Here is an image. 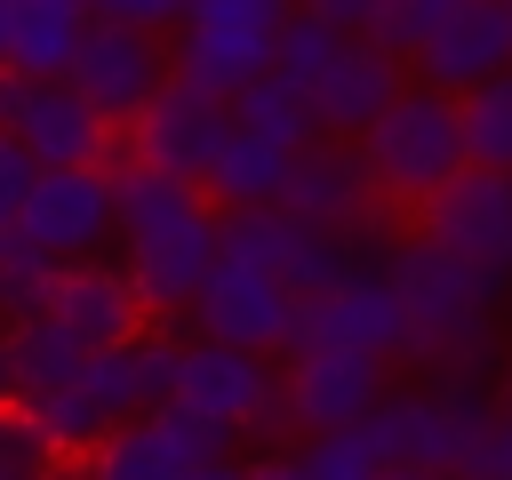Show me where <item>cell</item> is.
I'll return each mask as SVG.
<instances>
[{
  "label": "cell",
  "instance_id": "obj_24",
  "mask_svg": "<svg viewBox=\"0 0 512 480\" xmlns=\"http://www.w3.org/2000/svg\"><path fill=\"white\" fill-rule=\"evenodd\" d=\"M0 368H8V400H32V392H48V384H64L80 368V344L48 312H32V320L0 328Z\"/></svg>",
  "mask_w": 512,
  "mask_h": 480
},
{
  "label": "cell",
  "instance_id": "obj_20",
  "mask_svg": "<svg viewBox=\"0 0 512 480\" xmlns=\"http://www.w3.org/2000/svg\"><path fill=\"white\" fill-rule=\"evenodd\" d=\"M224 128H232L224 96H200V88H184V80H160V96L120 128V152L144 160V168H168V176H192V184H200V168H208V152L224 144Z\"/></svg>",
  "mask_w": 512,
  "mask_h": 480
},
{
  "label": "cell",
  "instance_id": "obj_10",
  "mask_svg": "<svg viewBox=\"0 0 512 480\" xmlns=\"http://www.w3.org/2000/svg\"><path fill=\"white\" fill-rule=\"evenodd\" d=\"M280 208L304 216V224H320V232H344V240H360V248H376V240H384V216H392V208L376 200L352 136H304V144L288 152Z\"/></svg>",
  "mask_w": 512,
  "mask_h": 480
},
{
  "label": "cell",
  "instance_id": "obj_17",
  "mask_svg": "<svg viewBox=\"0 0 512 480\" xmlns=\"http://www.w3.org/2000/svg\"><path fill=\"white\" fill-rule=\"evenodd\" d=\"M400 296H392V280H384V264H352L336 288H320V296H304L296 304V344H344V352H368V360H400ZM288 344V352H296Z\"/></svg>",
  "mask_w": 512,
  "mask_h": 480
},
{
  "label": "cell",
  "instance_id": "obj_16",
  "mask_svg": "<svg viewBox=\"0 0 512 480\" xmlns=\"http://www.w3.org/2000/svg\"><path fill=\"white\" fill-rule=\"evenodd\" d=\"M384 400V360L344 352V344H296L288 376H280V408L288 432H344Z\"/></svg>",
  "mask_w": 512,
  "mask_h": 480
},
{
  "label": "cell",
  "instance_id": "obj_26",
  "mask_svg": "<svg viewBox=\"0 0 512 480\" xmlns=\"http://www.w3.org/2000/svg\"><path fill=\"white\" fill-rule=\"evenodd\" d=\"M456 128H464V160L472 168H512V72L464 88L456 96Z\"/></svg>",
  "mask_w": 512,
  "mask_h": 480
},
{
  "label": "cell",
  "instance_id": "obj_38",
  "mask_svg": "<svg viewBox=\"0 0 512 480\" xmlns=\"http://www.w3.org/2000/svg\"><path fill=\"white\" fill-rule=\"evenodd\" d=\"M496 408H512V376H504V392H496Z\"/></svg>",
  "mask_w": 512,
  "mask_h": 480
},
{
  "label": "cell",
  "instance_id": "obj_29",
  "mask_svg": "<svg viewBox=\"0 0 512 480\" xmlns=\"http://www.w3.org/2000/svg\"><path fill=\"white\" fill-rule=\"evenodd\" d=\"M48 464H64L48 448V432L32 424L24 400H0V480H48Z\"/></svg>",
  "mask_w": 512,
  "mask_h": 480
},
{
  "label": "cell",
  "instance_id": "obj_33",
  "mask_svg": "<svg viewBox=\"0 0 512 480\" xmlns=\"http://www.w3.org/2000/svg\"><path fill=\"white\" fill-rule=\"evenodd\" d=\"M304 16H320V24H336V32H368L376 16H384V0H296Z\"/></svg>",
  "mask_w": 512,
  "mask_h": 480
},
{
  "label": "cell",
  "instance_id": "obj_5",
  "mask_svg": "<svg viewBox=\"0 0 512 480\" xmlns=\"http://www.w3.org/2000/svg\"><path fill=\"white\" fill-rule=\"evenodd\" d=\"M496 424V392L480 376H432V384H384V400L360 416L368 448L384 464H432V472H456V456Z\"/></svg>",
  "mask_w": 512,
  "mask_h": 480
},
{
  "label": "cell",
  "instance_id": "obj_8",
  "mask_svg": "<svg viewBox=\"0 0 512 480\" xmlns=\"http://www.w3.org/2000/svg\"><path fill=\"white\" fill-rule=\"evenodd\" d=\"M288 8L296 0H192L168 40V80H184L200 96H232L240 80L272 72V40H280Z\"/></svg>",
  "mask_w": 512,
  "mask_h": 480
},
{
  "label": "cell",
  "instance_id": "obj_36",
  "mask_svg": "<svg viewBox=\"0 0 512 480\" xmlns=\"http://www.w3.org/2000/svg\"><path fill=\"white\" fill-rule=\"evenodd\" d=\"M376 480H448V472H432V464H384Z\"/></svg>",
  "mask_w": 512,
  "mask_h": 480
},
{
  "label": "cell",
  "instance_id": "obj_1",
  "mask_svg": "<svg viewBox=\"0 0 512 480\" xmlns=\"http://www.w3.org/2000/svg\"><path fill=\"white\" fill-rule=\"evenodd\" d=\"M112 240H120V272L136 280L144 312L168 320L192 304V288L216 264V200L192 176L144 168V160H112Z\"/></svg>",
  "mask_w": 512,
  "mask_h": 480
},
{
  "label": "cell",
  "instance_id": "obj_6",
  "mask_svg": "<svg viewBox=\"0 0 512 480\" xmlns=\"http://www.w3.org/2000/svg\"><path fill=\"white\" fill-rule=\"evenodd\" d=\"M168 408L216 424L224 440H272V432H288V408H280V376H272V360H264V352L208 344V336H192V344L176 352Z\"/></svg>",
  "mask_w": 512,
  "mask_h": 480
},
{
  "label": "cell",
  "instance_id": "obj_14",
  "mask_svg": "<svg viewBox=\"0 0 512 480\" xmlns=\"http://www.w3.org/2000/svg\"><path fill=\"white\" fill-rule=\"evenodd\" d=\"M232 440L216 432V424H200V416H184V408H144V416H128V424H112L88 456H72L80 464V480H184L192 464H208V456H224Z\"/></svg>",
  "mask_w": 512,
  "mask_h": 480
},
{
  "label": "cell",
  "instance_id": "obj_12",
  "mask_svg": "<svg viewBox=\"0 0 512 480\" xmlns=\"http://www.w3.org/2000/svg\"><path fill=\"white\" fill-rule=\"evenodd\" d=\"M64 80L80 88V104H88L104 128H128V120L160 96V80H168V40H160V32H136V24L88 16Z\"/></svg>",
  "mask_w": 512,
  "mask_h": 480
},
{
  "label": "cell",
  "instance_id": "obj_30",
  "mask_svg": "<svg viewBox=\"0 0 512 480\" xmlns=\"http://www.w3.org/2000/svg\"><path fill=\"white\" fill-rule=\"evenodd\" d=\"M448 8H456V0H384V16L368 24V40H376V48H392V56L408 64V48H416Z\"/></svg>",
  "mask_w": 512,
  "mask_h": 480
},
{
  "label": "cell",
  "instance_id": "obj_13",
  "mask_svg": "<svg viewBox=\"0 0 512 480\" xmlns=\"http://www.w3.org/2000/svg\"><path fill=\"white\" fill-rule=\"evenodd\" d=\"M184 320H192V336L232 344V352H264V360L296 344V296H288L272 272L240 264V256H216V264H208V280L192 288Z\"/></svg>",
  "mask_w": 512,
  "mask_h": 480
},
{
  "label": "cell",
  "instance_id": "obj_2",
  "mask_svg": "<svg viewBox=\"0 0 512 480\" xmlns=\"http://www.w3.org/2000/svg\"><path fill=\"white\" fill-rule=\"evenodd\" d=\"M384 280L400 296V360H416L424 376H480L496 368V296L456 264L440 256L432 240H400L384 256Z\"/></svg>",
  "mask_w": 512,
  "mask_h": 480
},
{
  "label": "cell",
  "instance_id": "obj_23",
  "mask_svg": "<svg viewBox=\"0 0 512 480\" xmlns=\"http://www.w3.org/2000/svg\"><path fill=\"white\" fill-rule=\"evenodd\" d=\"M280 176H288V144L248 136V128H224V144L200 168V192L216 208H264V200H280Z\"/></svg>",
  "mask_w": 512,
  "mask_h": 480
},
{
  "label": "cell",
  "instance_id": "obj_35",
  "mask_svg": "<svg viewBox=\"0 0 512 480\" xmlns=\"http://www.w3.org/2000/svg\"><path fill=\"white\" fill-rule=\"evenodd\" d=\"M248 480H296V472H288V448H272L264 464H248Z\"/></svg>",
  "mask_w": 512,
  "mask_h": 480
},
{
  "label": "cell",
  "instance_id": "obj_34",
  "mask_svg": "<svg viewBox=\"0 0 512 480\" xmlns=\"http://www.w3.org/2000/svg\"><path fill=\"white\" fill-rule=\"evenodd\" d=\"M184 480H248V464H240V456L224 448V456H208V464H192Z\"/></svg>",
  "mask_w": 512,
  "mask_h": 480
},
{
  "label": "cell",
  "instance_id": "obj_32",
  "mask_svg": "<svg viewBox=\"0 0 512 480\" xmlns=\"http://www.w3.org/2000/svg\"><path fill=\"white\" fill-rule=\"evenodd\" d=\"M32 176H40V168H32V152H24V144L0 128V224H16V208H24Z\"/></svg>",
  "mask_w": 512,
  "mask_h": 480
},
{
  "label": "cell",
  "instance_id": "obj_3",
  "mask_svg": "<svg viewBox=\"0 0 512 480\" xmlns=\"http://www.w3.org/2000/svg\"><path fill=\"white\" fill-rule=\"evenodd\" d=\"M176 352H184V336H168V328L152 320L144 336L112 344V352H80V368H72L64 384L32 392L24 408H32V424L48 432V448L72 464V456H88L112 424H128V416H144V408H160V400H168Z\"/></svg>",
  "mask_w": 512,
  "mask_h": 480
},
{
  "label": "cell",
  "instance_id": "obj_28",
  "mask_svg": "<svg viewBox=\"0 0 512 480\" xmlns=\"http://www.w3.org/2000/svg\"><path fill=\"white\" fill-rule=\"evenodd\" d=\"M288 472H296V480H376L384 456L368 448L360 424H344V432H304V440L288 448Z\"/></svg>",
  "mask_w": 512,
  "mask_h": 480
},
{
  "label": "cell",
  "instance_id": "obj_7",
  "mask_svg": "<svg viewBox=\"0 0 512 480\" xmlns=\"http://www.w3.org/2000/svg\"><path fill=\"white\" fill-rule=\"evenodd\" d=\"M416 240H432L440 256H456L504 304L512 296V168H456L416 208Z\"/></svg>",
  "mask_w": 512,
  "mask_h": 480
},
{
  "label": "cell",
  "instance_id": "obj_41",
  "mask_svg": "<svg viewBox=\"0 0 512 480\" xmlns=\"http://www.w3.org/2000/svg\"><path fill=\"white\" fill-rule=\"evenodd\" d=\"M504 8H512V0H504Z\"/></svg>",
  "mask_w": 512,
  "mask_h": 480
},
{
  "label": "cell",
  "instance_id": "obj_31",
  "mask_svg": "<svg viewBox=\"0 0 512 480\" xmlns=\"http://www.w3.org/2000/svg\"><path fill=\"white\" fill-rule=\"evenodd\" d=\"M80 8L104 16V24H136V32H160V40H168V32L184 24L192 0H80Z\"/></svg>",
  "mask_w": 512,
  "mask_h": 480
},
{
  "label": "cell",
  "instance_id": "obj_37",
  "mask_svg": "<svg viewBox=\"0 0 512 480\" xmlns=\"http://www.w3.org/2000/svg\"><path fill=\"white\" fill-rule=\"evenodd\" d=\"M48 480H80V464H48Z\"/></svg>",
  "mask_w": 512,
  "mask_h": 480
},
{
  "label": "cell",
  "instance_id": "obj_19",
  "mask_svg": "<svg viewBox=\"0 0 512 480\" xmlns=\"http://www.w3.org/2000/svg\"><path fill=\"white\" fill-rule=\"evenodd\" d=\"M408 88V64L392 48H376L368 32H344L336 56L304 80V112H312V136H360L392 96Z\"/></svg>",
  "mask_w": 512,
  "mask_h": 480
},
{
  "label": "cell",
  "instance_id": "obj_27",
  "mask_svg": "<svg viewBox=\"0 0 512 480\" xmlns=\"http://www.w3.org/2000/svg\"><path fill=\"white\" fill-rule=\"evenodd\" d=\"M48 288H56V256H40L16 224H0V320L48 312Z\"/></svg>",
  "mask_w": 512,
  "mask_h": 480
},
{
  "label": "cell",
  "instance_id": "obj_18",
  "mask_svg": "<svg viewBox=\"0 0 512 480\" xmlns=\"http://www.w3.org/2000/svg\"><path fill=\"white\" fill-rule=\"evenodd\" d=\"M408 72H416V88H440V96H464V88L512 72V8L504 0H456L408 48Z\"/></svg>",
  "mask_w": 512,
  "mask_h": 480
},
{
  "label": "cell",
  "instance_id": "obj_4",
  "mask_svg": "<svg viewBox=\"0 0 512 480\" xmlns=\"http://www.w3.org/2000/svg\"><path fill=\"white\" fill-rule=\"evenodd\" d=\"M352 152H360L376 200H384V208H408V216H416L456 168H472V160H464V128H456V96L416 88V80L352 136Z\"/></svg>",
  "mask_w": 512,
  "mask_h": 480
},
{
  "label": "cell",
  "instance_id": "obj_15",
  "mask_svg": "<svg viewBox=\"0 0 512 480\" xmlns=\"http://www.w3.org/2000/svg\"><path fill=\"white\" fill-rule=\"evenodd\" d=\"M16 232L56 264L104 256V240H112V160L104 168H40L24 208H16Z\"/></svg>",
  "mask_w": 512,
  "mask_h": 480
},
{
  "label": "cell",
  "instance_id": "obj_9",
  "mask_svg": "<svg viewBox=\"0 0 512 480\" xmlns=\"http://www.w3.org/2000/svg\"><path fill=\"white\" fill-rule=\"evenodd\" d=\"M216 256H240V264L272 272L296 304H304V296H320V288H336L352 264H368V248H360V240L320 232V224L288 216L280 200H264V208H216Z\"/></svg>",
  "mask_w": 512,
  "mask_h": 480
},
{
  "label": "cell",
  "instance_id": "obj_40",
  "mask_svg": "<svg viewBox=\"0 0 512 480\" xmlns=\"http://www.w3.org/2000/svg\"><path fill=\"white\" fill-rule=\"evenodd\" d=\"M0 328H8V320H0Z\"/></svg>",
  "mask_w": 512,
  "mask_h": 480
},
{
  "label": "cell",
  "instance_id": "obj_22",
  "mask_svg": "<svg viewBox=\"0 0 512 480\" xmlns=\"http://www.w3.org/2000/svg\"><path fill=\"white\" fill-rule=\"evenodd\" d=\"M80 24H88L80 0H0V72L64 80V64L80 48Z\"/></svg>",
  "mask_w": 512,
  "mask_h": 480
},
{
  "label": "cell",
  "instance_id": "obj_21",
  "mask_svg": "<svg viewBox=\"0 0 512 480\" xmlns=\"http://www.w3.org/2000/svg\"><path fill=\"white\" fill-rule=\"evenodd\" d=\"M48 320H56V328H64L80 352H112V344H128V336H144V328H152V312H144L136 280H128L120 264H104V256L56 264Z\"/></svg>",
  "mask_w": 512,
  "mask_h": 480
},
{
  "label": "cell",
  "instance_id": "obj_25",
  "mask_svg": "<svg viewBox=\"0 0 512 480\" xmlns=\"http://www.w3.org/2000/svg\"><path fill=\"white\" fill-rule=\"evenodd\" d=\"M224 112H232V128H248V136H272V144H288V152L312 136L304 88H296V80H280V72H256V80H240V88L224 96Z\"/></svg>",
  "mask_w": 512,
  "mask_h": 480
},
{
  "label": "cell",
  "instance_id": "obj_11",
  "mask_svg": "<svg viewBox=\"0 0 512 480\" xmlns=\"http://www.w3.org/2000/svg\"><path fill=\"white\" fill-rule=\"evenodd\" d=\"M0 128L32 152V168H104L120 160V128H104L72 80H24L0 72Z\"/></svg>",
  "mask_w": 512,
  "mask_h": 480
},
{
  "label": "cell",
  "instance_id": "obj_39",
  "mask_svg": "<svg viewBox=\"0 0 512 480\" xmlns=\"http://www.w3.org/2000/svg\"><path fill=\"white\" fill-rule=\"evenodd\" d=\"M0 400H8V368H0Z\"/></svg>",
  "mask_w": 512,
  "mask_h": 480
}]
</instances>
